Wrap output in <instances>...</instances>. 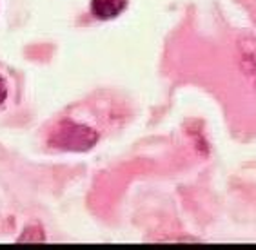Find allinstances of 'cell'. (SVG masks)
<instances>
[{"label":"cell","mask_w":256,"mask_h":250,"mask_svg":"<svg viewBox=\"0 0 256 250\" xmlns=\"http://www.w3.org/2000/svg\"><path fill=\"white\" fill-rule=\"evenodd\" d=\"M242 51V69L244 73L251 78V82L256 85V42L254 40H246L240 44Z\"/></svg>","instance_id":"cell-3"},{"label":"cell","mask_w":256,"mask_h":250,"mask_svg":"<svg viewBox=\"0 0 256 250\" xmlns=\"http://www.w3.org/2000/svg\"><path fill=\"white\" fill-rule=\"evenodd\" d=\"M20 243H42L44 241V232L38 225H31L24 231V234L18 238Z\"/></svg>","instance_id":"cell-4"},{"label":"cell","mask_w":256,"mask_h":250,"mask_svg":"<svg viewBox=\"0 0 256 250\" xmlns=\"http://www.w3.org/2000/svg\"><path fill=\"white\" fill-rule=\"evenodd\" d=\"M98 142V134L88 125L73 122H62L51 134L50 143L54 149L71 152H84L93 149Z\"/></svg>","instance_id":"cell-1"},{"label":"cell","mask_w":256,"mask_h":250,"mask_svg":"<svg viewBox=\"0 0 256 250\" xmlns=\"http://www.w3.org/2000/svg\"><path fill=\"white\" fill-rule=\"evenodd\" d=\"M8 98V87H6V82L4 78L0 76V105L4 103V100Z\"/></svg>","instance_id":"cell-5"},{"label":"cell","mask_w":256,"mask_h":250,"mask_svg":"<svg viewBox=\"0 0 256 250\" xmlns=\"http://www.w3.org/2000/svg\"><path fill=\"white\" fill-rule=\"evenodd\" d=\"M128 7V0H91V13L100 20L116 18Z\"/></svg>","instance_id":"cell-2"}]
</instances>
